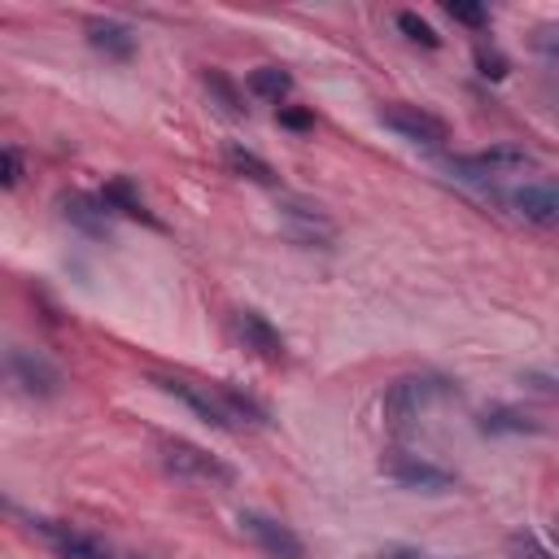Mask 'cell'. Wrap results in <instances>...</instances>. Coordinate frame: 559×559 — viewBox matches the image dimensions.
Returning <instances> with one entry per match:
<instances>
[{"mask_svg":"<svg viewBox=\"0 0 559 559\" xmlns=\"http://www.w3.org/2000/svg\"><path fill=\"white\" fill-rule=\"evenodd\" d=\"M441 393H445V384H441V380H428V376H402V380H393L389 393H384V424H389L393 432L415 428L419 415H424Z\"/></svg>","mask_w":559,"mask_h":559,"instance_id":"obj_1","label":"cell"},{"mask_svg":"<svg viewBox=\"0 0 559 559\" xmlns=\"http://www.w3.org/2000/svg\"><path fill=\"white\" fill-rule=\"evenodd\" d=\"M380 472L389 480H397L402 489H419V493H450L454 489V472H445L441 463L432 459H419V454H406V450H393L380 459Z\"/></svg>","mask_w":559,"mask_h":559,"instance_id":"obj_2","label":"cell"},{"mask_svg":"<svg viewBox=\"0 0 559 559\" xmlns=\"http://www.w3.org/2000/svg\"><path fill=\"white\" fill-rule=\"evenodd\" d=\"M162 463H166V472H175L183 480H201V485H231V476H236L218 454H210L192 441H166Z\"/></svg>","mask_w":559,"mask_h":559,"instance_id":"obj_3","label":"cell"},{"mask_svg":"<svg viewBox=\"0 0 559 559\" xmlns=\"http://www.w3.org/2000/svg\"><path fill=\"white\" fill-rule=\"evenodd\" d=\"M9 380L26 393V397H57L61 393V371L39 354V349H26V345H13L9 358Z\"/></svg>","mask_w":559,"mask_h":559,"instance_id":"obj_4","label":"cell"},{"mask_svg":"<svg viewBox=\"0 0 559 559\" xmlns=\"http://www.w3.org/2000/svg\"><path fill=\"white\" fill-rule=\"evenodd\" d=\"M380 122H384L389 131H397L402 140L424 144V148H441V144L450 140L445 122H441L437 114L419 109V105H384V109H380Z\"/></svg>","mask_w":559,"mask_h":559,"instance_id":"obj_5","label":"cell"},{"mask_svg":"<svg viewBox=\"0 0 559 559\" xmlns=\"http://www.w3.org/2000/svg\"><path fill=\"white\" fill-rule=\"evenodd\" d=\"M162 393H170V397H179L188 411H197L205 424H214V428H236V419H231V411H227V402H223V393L214 389H205V384H192V380H179V376H157L153 380Z\"/></svg>","mask_w":559,"mask_h":559,"instance_id":"obj_6","label":"cell"},{"mask_svg":"<svg viewBox=\"0 0 559 559\" xmlns=\"http://www.w3.org/2000/svg\"><path fill=\"white\" fill-rule=\"evenodd\" d=\"M240 528H245L271 559H306L301 537H297L288 524H280V520H271V515H262V511H240Z\"/></svg>","mask_w":559,"mask_h":559,"instance_id":"obj_7","label":"cell"},{"mask_svg":"<svg viewBox=\"0 0 559 559\" xmlns=\"http://www.w3.org/2000/svg\"><path fill=\"white\" fill-rule=\"evenodd\" d=\"M280 214H284L288 236H293V240H301V245H328V240L336 236V223H332L319 205H310V201L284 197V201H280Z\"/></svg>","mask_w":559,"mask_h":559,"instance_id":"obj_8","label":"cell"},{"mask_svg":"<svg viewBox=\"0 0 559 559\" xmlns=\"http://www.w3.org/2000/svg\"><path fill=\"white\" fill-rule=\"evenodd\" d=\"M231 328H236V336L245 341V349H253V354L266 358V362H284V336H280L258 310H236V314H231Z\"/></svg>","mask_w":559,"mask_h":559,"instance_id":"obj_9","label":"cell"},{"mask_svg":"<svg viewBox=\"0 0 559 559\" xmlns=\"http://www.w3.org/2000/svg\"><path fill=\"white\" fill-rule=\"evenodd\" d=\"M511 205L537 227H559V183H524L511 192Z\"/></svg>","mask_w":559,"mask_h":559,"instance_id":"obj_10","label":"cell"},{"mask_svg":"<svg viewBox=\"0 0 559 559\" xmlns=\"http://www.w3.org/2000/svg\"><path fill=\"white\" fill-rule=\"evenodd\" d=\"M48 542H52V550H57V559H109V550L92 537V533H79V528H57V524H48V520H39L35 524Z\"/></svg>","mask_w":559,"mask_h":559,"instance_id":"obj_11","label":"cell"},{"mask_svg":"<svg viewBox=\"0 0 559 559\" xmlns=\"http://www.w3.org/2000/svg\"><path fill=\"white\" fill-rule=\"evenodd\" d=\"M83 31H87V44H92L96 52L114 57V61H127V57L135 52V35H131V26H122V22H114V17H92Z\"/></svg>","mask_w":559,"mask_h":559,"instance_id":"obj_12","label":"cell"},{"mask_svg":"<svg viewBox=\"0 0 559 559\" xmlns=\"http://www.w3.org/2000/svg\"><path fill=\"white\" fill-rule=\"evenodd\" d=\"M454 166L459 170H476V175H502V170H528L533 153L498 144V148H485V153H472V157H454Z\"/></svg>","mask_w":559,"mask_h":559,"instance_id":"obj_13","label":"cell"},{"mask_svg":"<svg viewBox=\"0 0 559 559\" xmlns=\"http://www.w3.org/2000/svg\"><path fill=\"white\" fill-rule=\"evenodd\" d=\"M249 92H253L258 100L280 105V100L293 92V74L280 70V66H258V70H249Z\"/></svg>","mask_w":559,"mask_h":559,"instance_id":"obj_14","label":"cell"},{"mask_svg":"<svg viewBox=\"0 0 559 559\" xmlns=\"http://www.w3.org/2000/svg\"><path fill=\"white\" fill-rule=\"evenodd\" d=\"M100 201H105V210H118V214H131V218L153 223V214H148L144 197L131 188V179H109V183H105V192H100Z\"/></svg>","mask_w":559,"mask_h":559,"instance_id":"obj_15","label":"cell"},{"mask_svg":"<svg viewBox=\"0 0 559 559\" xmlns=\"http://www.w3.org/2000/svg\"><path fill=\"white\" fill-rule=\"evenodd\" d=\"M66 218L92 236H105L109 231V218H105V201H87V197H70L66 201Z\"/></svg>","mask_w":559,"mask_h":559,"instance_id":"obj_16","label":"cell"},{"mask_svg":"<svg viewBox=\"0 0 559 559\" xmlns=\"http://www.w3.org/2000/svg\"><path fill=\"white\" fill-rule=\"evenodd\" d=\"M537 428H542V424H537L533 415H524V411H507V406L480 415V432H489V437H498V432H537Z\"/></svg>","mask_w":559,"mask_h":559,"instance_id":"obj_17","label":"cell"},{"mask_svg":"<svg viewBox=\"0 0 559 559\" xmlns=\"http://www.w3.org/2000/svg\"><path fill=\"white\" fill-rule=\"evenodd\" d=\"M223 157H227V166H231L236 175H245V179H253V183H275V170H271L258 153H249V148H240V144H227Z\"/></svg>","mask_w":559,"mask_h":559,"instance_id":"obj_18","label":"cell"},{"mask_svg":"<svg viewBox=\"0 0 559 559\" xmlns=\"http://www.w3.org/2000/svg\"><path fill=\"white\" fill-rule=\"evenodd\" d=\"M205 87H210V96L223 105V114H231V118H240L245 114V105H240V92L218 74V70H205Z\"/></svg>","mask_w":559,"mask_h":559,"instance_id":"obj_19","label":"cell"},{"mask_svg":"<svg viewBox=\"0 0 559 559\" xmlns=\"http://www.w3.org/2000/svg\"><path fill=\"white\" fill-rule=\"evenodd\" d=\"M397 26L406 31V39H415V44H424V48H437V44H441V35H437L419 13H411V9L397 13Z\"/></svg>","mask_w":559,"mask_h":559,"instance_id":"obj_20","label":"cell"},{"mask_svg":"<svg viewBox=\"0 0 559 559\" xmlns=\"http://www.w3.org/2000/svg\"><path fill=\"white\" fill-rule=\"evenodd\" d=\"M507 550H511V559H555V555H550L533 533H511Z\"/></svg>","mask_w":559,"mask_h":559,"instance_id":"obj_21","label":"cell"},{"mask_svg":"<svg viewBox=\"0 0 559 559\" xmlns=\"http://www.w3.org/2000/svg\"><path fill=\"white\" fill-rule=\"evenodd\" d=\"M445 13H450L454 22H463V26H485V22H489V9H485V4H467V0H450Z\"/></svg>","mask_w":559,"mask_h":559,"instance_id":"obj_22","label":"cell"},{"mask_svg":"<svg viewBox=\"0 0 559 559\" xmlns=\"http://www.w3.org/2000/svg\"><path fill=\"white\" fill-rule=\"evenodd\" d=\"M476 66H480V74H485V79H502V74H507V57H502V52H493V48H485V44L476 48Z\"/></svg>","mask_w":559,"mask_h":559,"instance_id":"obj_23","label":"cell"},{"mask_svg":"<svg viewBox=\"0 0 559 559\" xmlns=\"http://www.w3.org/2000/svg\"><path fill=\"white\" fill-rule=\"evenodd\" d=\"M0 170H4V175H0V179H4V188H17V183H22V153H17L13 144L0 153Z\"/></svg>","mask_w":559,"mask_h":559,"instance_id":"obj_24","label":"cell"},{"mask_svg":"<svg viewBox=\"0 0 559 559\" xmlns=\"http://www.w3.org/2000/svg\"><path fill=\"white\" fill-rule=\"evenodd\" d=\"M533 44H537L542 52H550V57H559V26H542V31L533 35Z\"/></svg>","mask_w":559,"mask_h":559,"instance_id":"obj_25","label":"cell"},{"mask_svg":"<svg viewBox=\"0 0 559 559\" xmlns=\"http://www.w3.org/2000/svg\"><path fill=\"white\" fill-rule=\"evenodd\" d=\"M280 122H284V127H293V131H306V127H314V118H310L306 109H280Z\"/></svg>","mask_w":559,"mask_h":559,"instance_id":"obj_26","label":"cell"},{"mask_svg":"<svg viewBox=\"0 0 559 559\" xmlns=\"http://www.w3.org/2000/svg\"><path fill=\"white\" fill-rule=\"evenodd\" d=\"M380 559H432V555H424V550H411V546H389Z\"/></svg>","mask_w":559,"mask_h":559,"instance_id":"obj_27","label":"cell"}]
</instances>
